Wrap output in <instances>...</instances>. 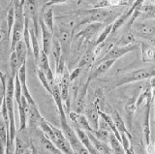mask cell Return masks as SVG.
Returning <instances> with one entry per match:
<instances>
[{"instance_id": "cell-1", "label": "cell", "mask_w": 155, "mask_h": 154, "mask_svg": "<svg viewBox=\"0 0 155 154\" xmlns=\"http://www.w3.org/2000/svg\"><path fill=\"white\" fill-rule=\"evenodd\" d=\"M79 16H80V25L76 32L85 25H89V23H93V22L104 23L106 21H111L115 16V12L108 8H93V9H89V10L80 12Z\"/></svg>"}, {"instance_id": "cell-2", "label": "cell", "mask_w": 155, "mask_h": 154, "mask_svg": "<svg viewBox=\"0 0 155 154\" xmlns=\"http://www.w3.org/2000/svg\"><path fill=\"white\" fill-rule=\"evenodd\" d=\"M152 77H155V68H142V69H137V70L128 72V73L121 74L116 77L114 84L110 86V90L115 89L128 84L147 80V79L152 78Z\"/></svg>"}, {"instance_id": "cell-3", "label": "cell", "mask_w": 155, "mask_h": 154, "mask_svg": "<svg viewBox=\"0 0 155 154\" xmlns=\"http://www.w3.org/2000/svg\"><path fill=\"white\" fill-rule=\"evenodd\" d=\"M138 48L139 46L137 44H132L129 46H125V47H117V46L111 45L110 47V49L104 54V56L97 59V64L106 60H110V59L117 60L120 57L129 54V52L138 50Z\"/></svg>"}, {"instance_id": "cell-4", "label": "cell", "mask_w": 155, "mask_h": 154, "mask_svg": "<svg viewBox=\"0 0 155 154\" xmlns=\"http://www.w3.org/2000/svg\"><path fill=\"white\" fill-rule=\"evenodd\" d=\"M75 33L73 30L67 29L64 27L58 26V35L57 38L59 40L61 50H62V56L67 61L71 54V49H72V43L74 39Z\"/></svg>"}, {"instance_id": "cell-5", "label": "cell", "mask_w": 155, "mask_h": 154, "mask_svg": "<svg viewBox=\"0 0 155 154\" xmlns=\"http://www.w3.org/2000/svg\"><path fill=\"white\" fill-rule=\"evenodd\" d=\"M24 14L32 21L34 29L38 35L39 31V16H38V1L37 0H24Z\"/></svg>"}, {"instance_id": "cell-6", "label": "cell", "mask_w": 155, "mask_h": 154, "mask_svg": "<svg viewBox=\"0 0 155 154\" xmlns=\"http://www.w3.org/2000/svg\"><path fill=\"white\" fill-rule=\"evenodd\" d=\"M84 114L86 116L87 120L89 121L90 125L93 131H96L99 128V120H100V114H99V109L97 106L91 102L89 104H86L84 107Z\"/></svg>"}, {"instance_id": "cell-7", "label": "cell", "mask_w": 155, "mask_h": 154, "mask_svg": "<svg viewBox=\"0 0 155 154\" xmlns=\"http://www.w3.org/2000/svg\"><path fill=\"white\" fill-rule=\"evenodd\" d=\"M116 60H114V59H110V60H106V61H103V62H100V63L97 64L95 67L91 69L90 73L88 75V78H87L86 81L88 84H90L92 80L99 78L100 76L106 74L107 72H108L113 65L115 63Z\"/></svg>"}, {"instance_id": "cell-8", "label": "cell", "mask_w": 155, "mask_h": 154, "mask_svg": "<svg viewBox=\"0 0 155 154\" xmlns=\"http://www.w3.org/2000/svg\"><path fill=\"white\" fill-rule=\"evenodd\" d=\"M39 25H40V29L42 31V44H43L42 50L48 55H50L52 40H53V33L47 27V25H45V22L43 21L41 18H39Z\"/></svg>"}, {"instance_id": "cell-9", "label": "cell", "mask_w": 155, "mask_h": 154, "mask_svg": "<svg viewBox=\"0 0 155 154\" xmlns=\"http://www.w3.org/2000/svg\"><path fill=\"white\" fill-rule=\"evenodd\" d=\"M38 69H40L41 71L44 72V74L46 75L47 79L48 80V83L51 84H54V76H53V72L51 68V64H50V59H48V55L46 54L43 50H41L40 52V57H39V61H38Z\"/></svg>"}, {"instance_id": "cell-10", "label": "cell", "mask_w": 155, "mask_h": 154, "mask_svg": "<svg viewBox=\"0 0 155 154\" xmlns=\"http://www.w3.org/2000/svg\"><path fill=\"white\" fill-rule=\"evenodd\" d=\"M153 101V98L150 97L147 100V105H145L144 110V116H143V139L144 143L148 146L150 144V109H151V103Z\"/></svg>"}, {"instance_id": "cell-11", "label": "cell", "mask_w": 155, "mask_h": 154, "mask_svg": "<svg viewBox=\"0 0 155 154\" xmlns=\"http://www.w3.org/2000/svg\"><path fill=\"white\" fill-rule=\"evenodd\" d=\"M88 85L89 84L85 81L84 84L81 85L79 92L75 99V109L74 112L78 113H84V107H85V100H86V95H87V90H88Z\"/></svg>"}, {"instance_id": "cell-12", "label": "cell", "mask_w": 155, "mask_h": 154, "mask_svg": "<svg viewBox=\"0 0 155 154\" xmlns=\"http://www.w3.org/2000/svg\"><path fill=\"white\" fill-rule=\"evenodd\" d=\"M18 114H19V130H25L27 126V119L29 116V104L25 97L22 95L21 103L18 105Z\"/></svg>"}, {"instance_id": "cell-13", "label": "cell", "mask_w": 155, "mask_h": 154, "mask_svg": "<svg viewBox=\"0 0 155 154\" xmlns=\"http://www.w3.org/2000/svg\"><path fill=\"white\" fill-rule=\"evenodd\" d=\"M38 139H39V142H40V144L43 147V149L46 150L48 154H63L59 149L52 143L51 139L44 134V132L41 129L38 133Z\"/></svg>"}, {"instance_id": "cell-14", "label": "cell", "mask_w": 155, "mask_h": 154, "mask_svg": "<svg viewBox=\"0 0 155 154\" xmlns=\"http://www.w3.org/2000/svg\"><path fill=\"white\" fill-rule=\"evenodd\" d=\"M87 135H88V138L90 139L91 143L93 144V146L95 147V149L98 151L99 154H114L113 150H111V147L109 146L107 143H104L100 141V139H97L93 134L90 132H86Z\"/></svg>"}, {"instance_id": "cell-15", "label": "cell", "mask_w": 155, "mask_h": 154, "mask_svg": "<svg viewBox=\"0 0 155 154\" xmlns=\"http://www.w3.org/2000/svg\"><path fill=\"white\" fill-rule=\"evenodd\" d=\"M96 58L97 56L94 52V50H88L84 54H81L77 67H79L81 69L91 68V66L93 65Z\"/></svg>"}, {"instance_id": "cell-16", "label": "cell", "mask_w": 155, "mask_h": 154, "mask_svg": "<svg viewBox=\"0 0 155 154\" xmlns=\"http://www.w3.org/2000/svg\"><path fill=\"white\" fill-rule=\"evenodd\" d=\"M142 60L143 62H153L155 61V48L150 43L142 42Z\"/></svg>"}, {"instance_id": "cell-17", "label": "cell", "mask_w": 155, "mask_h": 154, "mask_svg": "<svg viewBox=\"0 0 155 154\" xmlns=\"http://www.w3.org/2000/svg\"><path fill=\"white\" fill-rule=\"evenodd\" d=\"M134 28L140 34H142L143 37L147 38V39L155 38V26L151 25L143 22H136L134 25Z\"/></svg>"}, {"instance_id": "cell-18", "label": "cell", "mask_w": 155, "mask_h": 154, "mask_svg": "<svg viewBox=\"0 0 155 154\" xmlns=\"http://www.w3.org/2000/svg\"><path fill=\"white\" fill-rule=\"evenodd\" d=\"M111 118H113L114 120V125H115V127L116 129L118 130V132L120 134H126L127 136L132 139V136H131V134L130 132L128 131V129L127 127H126V125L124 123V120L122 119V117L120 116V114L118 113V112L116 110H113V113H111Z\"/></svg>"}, {"instance_id": "cell-19", "label": "cell", "mask_w": 155, "mask_h": 154, "mask_svg": "<svg viewBox=\"0 0 155 154\" xmlns=\"http://www.w3.org/2000/svg\"><path fill=\"white\" fill-rule=\"evenodd\" d=\"M51 54L52 56L53 61H54V66L56 67L58 63H59L60 59L62 58V50H61L59 40H58L57 37H54V36H53V40H52Z\"/></svg>"}, {"instance_id": "cell-20", "label": "cell", "mask_w": 155, "mask_h": 154, "mask_svg": "<svg viewBox=\"0 0 155 154\" xmlns=\"http://www.w3.org/2000/svg\"><path fill=\"white\" fill-rule=\"evenodd\" d=\"M15 51L18 55V62H19V65H22L23 63L26 62V58H27V55H28V50H27V47L25 45L23 40L19 41L17 46H16V49H15Z\"/></svg>"}, {"instance_id": "cell-21", "label": "cell", "mask_w": 155, "mask_h": 154, "mask_svg": "<svg viewBox=\"0 0 155 154\" xmlns=\"http://www.w3.org/2000/svg\"><path fill=\"white\" fill-rule=\"evenodd\" d=\"M41 18L43 20V21L45 22V25H47L48 29H50L52 33L54 32V17H53L52 8L48 7V9H46L45 12H44Z\"/></svg>"}, {"instance_id": "cell-22", "label": "cell", "mask_w": 155, "mask_h": 154, "mask_svg": "<svg viewBox=\"0 0 155 154\" xmlns=\"http://www.w3.org/2000/svg\"><path fill=\"white\" fill-rule=\"evenodd\" d=\"M6 21H7V35L9 39L10 36L12 35V30H13L14 23H15V6H14L13 0H11L9 8H8Z\"/></svg>"}, {"instance_id": "cell-23", "label": "cell", "mask_w": 155, "mask_h": 154, "mask_svg": "<svg viewBox=\"0 0 155 154\" xmlns=\"http://www.w3.org/2000/svg\"><path fill=\"white\" fill-rule=\"evenodd\" d=\"M77 128H80L81 130H84L85 132H93V129H92L91 125L89 123V121L87 120L86 116L84 113H80L79 117H78V120L76 121V123H74Z\"/></svg>"}, {"instance_id": "cell-24", "label": "cell", "mask_w": 155, "mask_h": 154, "mask_svg": "<svg viewBox=\"0 0 155 154\" xmlns=\"http://www.w3.org/2000/svg\"><path fill=\"white\" fill-rule=\"evenodd\" d=\"M19 68H21V65H19L18 58L16 51H11V54H10V70H11L12 78H16Z\"/></svg>"}, {"instance_id": "cell-25", "label": "cell", "mask_w": 155, "mask_h": 154, "mask_svg": "<svg viewBox=\"0 0 155 154\" xmlns=\"http://www.w3.org/2000/svg\"><path fill=\"white\" fill-rule=\"evenodd\" d=\"M110 144L111 150H113L114 154H126L124 148L122 146V143L118 141V139L116 138L113 133H111L110 138Z\"/></svg>"}, {"instance_id": "cell-26", "label": "cell", "mask_w": 155, "mask_h": 154, "mask_svg": "<svg viewBox=\"0 0 155 154\" xmlns=\"http://www.w3.org/2000/svg\"><path fill=\"white\" fill-rule=\"evenodd\" d=\"M135 42V36L131 31L125 32L124 34L120 37V39L115 43L114 46L117 47H125V46H129L134 44Z\"/></svg>"}, {"instance_id": "cell-27", "label": "cell", "mask_w": 155, "mask_h": 154, "mask_svg": "<svg viewBox=\"0 0 155 154\" xmlns=\"http://www.w3.org/2000/svg\"><path fill=\"white\" fill-rule=\"evenodd\" d=\"M113 23L114 22H111V23H110V25H107V26H105V28L103 29V31L101 32V34L99 35V37L96 39L94 48L98 47V46H100L102 44H104L105 41L107 40V38L109 37V35L111 34V31H113Z\"/></svg>"}, {"instance_id": "cell-28", "label": "cell", "mask_w": 155, "mask_h": 154, "mask_svg": "<svg viewBox=\"0 0 155 154\" xmlns=\"http://www.w3.org/2000/svg\"><path fill=\"white\" fill-rule=\"evenodd\" d=\"M140 15L144 18H154L155 20V5H143L140 8Z\"/></svg>"}, {"instance_id": "cell-29", "label": "cell", "mask_w": 155, "mask_h": 154, "mask_svg": "<svg viewBox=\"0 0 155 154\" xmlns=\"http://www.w3.org/2000/svg\"><path fill=\"white\" fill-rule=\"evenodd\" d=\"M92 134H93L98 139H100V141L104 142V143H108V142L110 143V135H111V131L99 128L98 130H96V131L92 132Z\"/></svg>"}, {"instance_id": "cell-30", "label": "cell", "mask_w": 155, "mask_h": 154, "mask_svg": "<svg viewBox=\"0 0 155 154\" xmlns=\"http://www.w3.org/2000/svg\"><path fill=\"white\" fill-rule=\"evenodd\" d=\"M28 147L26 146L25 142L17 134L16 141H15V151L14 154H23V152L26 150Z\"/></svg>"}, {"instance_id": "cell-31", "label": "cell", "mask_w": 155, "mask_h": 154, "mask_svg": "<svg viewBox=\"0 0 155 154\" xmlns=\"http://www.w3.org/2000/svg\"><path fill=\"white\" fill-rule=\"evenodd\" d=\"M150 97H152V91H151V87H150V85H149V86H147V87H145L144 90H143L142 92H140L138 99L136 100V105H137V108L139 109L140 106L143 104V101L147 100Z\"/></svg>"}, {"instance_id": "cell-32", "label": "cell", "mask_w": 155, "mask_h": 154, "mask_svg": "<svg viewBox=\"0 0 155 154\" xmlns=\"http://www.w3.org/2000/svg\"><path fill=\"white\" fill-rule=\"evenodd\" d=\"M21 97H22V88L21 80L18 79V76L17 75L15 78V100L18 105L21 103Z\"/></svg>"}, {"instance_id": "cell-33", "label": "cell", "mask_w": 155, "mask_h": 154, "mask_svg": "<svg viewBox=\"0 0 155 154\" xmlns=\"http://www.w3.org/2000/svg\"><path fill=\"white\" fill-rule=\"evenodd\" d=\"M37 77H38L39 80L41 81V84L44 86V88H45L50 94H51V92H52V91H51V85L50 83H48V80L47 79L46 75L44 74V72L41 71L40 69H38L37 70Z\"/></svg>"}, {"instance_id": "cell-34", "label": "cell", "mask_w": 155, "mask_h": 154, "mask_svg": "<svg viewBox=\"0 0 155 154\" xmlns=\"http://www.w3.org/2000/svg\"><path fill=\"white\" fill-rule=\"evenodd\" d=\"M137 105H136V100H131L130 102H128L125 106V112L127 113V115L130 118V122H132V117L137 110Z\"/></svg>"}, {"instance_id": "cell-35", "label": "cell", "mask_w": 155, "mask_h": 154, "mask_svg": "<svg viewBox=\"0 0 155 154\" xmlns=\"http://www.w3.org/2000/svg\"><path fill=\"white\" fill-rule=\"evenodd\" d=\"M81 68H79V67H77V68H75L74 70H73L71 73H70V81L72 83V81H74L76 80H78V78L81 76Z\"/></svg>"}, {"instance_id": "cell-36", "label": "cell", "mask_w": 155, "mask_h": 154, "mask_svg": "<svg viewBox=\"0 0 155 154\" xmlns=\"http://www.w3.org/2000/svg\"><path fill=\"white\" fill-rule=\"evenodd\" d=\"M70 0H47L45 3V7H51L53 5H56V4H62V3H66Z\"/></svg>"}, {"instance_id": "cell-37", "label": "cell", "mask_w": 155, "mask_h": 154, "mask_svg": "<svg viewBox=\"0 0 155 154\" xmlns=\"http://www.w3.org/2000/svg\"><path fill=\"white\" fill-rule=\"evenodd\" d=\"M36 150L35 148H34V146H31V148H27L25 151L23 152V154H35Z\"/></svg>"}, {"instance_id": "cell-38", "label": "cell", "mask_w": 155, "mask_h": 154, "mask_svg": "<svg viewBox=\"0 0 155 154\" xmlns=\"http://www.w3.org/2000/svg\"><path fill=\"white\" fill-rule=\"evenodd\" d=\"M150 87H151V89L155 88V77L150 78Z\"/></svg>"}, {"instance_id": "cell-39", "label": "cell", "mask_w": 155, "mask_h": 154, "mask_svg": "<svg viewBox=\"0 0 155 154\" xmlns=\"http://www.w3.org/2000/svg\"><path fill=\"white\" fill-rule=\"evenodd\" d=\"M35 154H37V152H35Z\"/></svg>"}]
</instances>
